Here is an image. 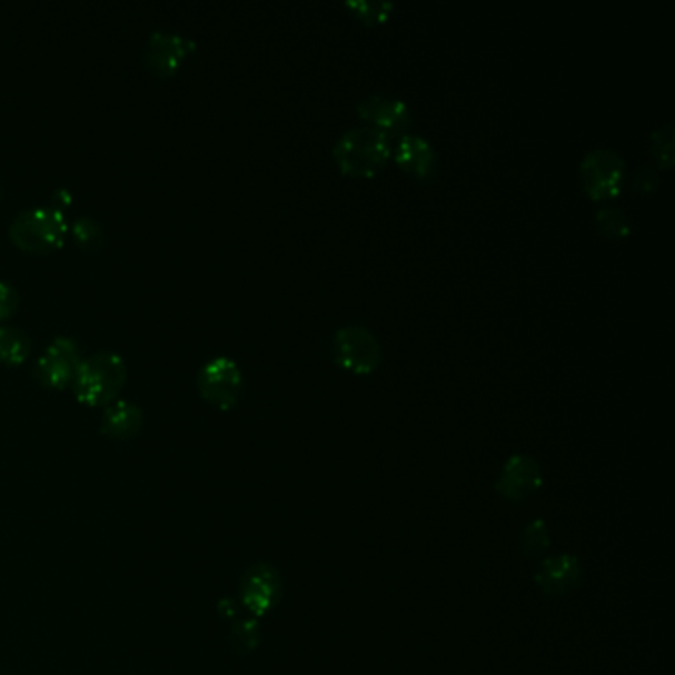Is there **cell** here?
Returning <instances> with one entry per match:
<instances>
[{
    "label": "cell",
    "instance_id": "obj_1",
    "mask_svg": "<svg viewBox=\"0 0 675 675\" xmlns=\"http://www.w3.org/2000/svg\"><path fill=\"white\" fill-rule=\"evenodd\" d=\"M390 155V136L370 126L347 129L334 145L335 162L351 177H375Z\"/></svg>",
    "mask_w": 675,
    "mask_h": 675
},
{
    "label": "cell",
    "instance_id": "obj_2",
    "mask_svg": "<svg viewBox=\"0 0 675 675\" xmlns=\"http://www.w3.org/2000/svg\"><path fill=\"white\" fill-rule=\"evenodd\" d=\"M126 359L119 353H93L78 365L72 380L73 393L86 405H109L126 385Z\"/></svg>",
    "mask_w": 675,
    "mask_h": 675
},
{
    "label": "cell",
    "instance_id": "obj_3",
    "mask_svg": "<svg viewBox=\"0 0 675 675\" xmlns=\"http://www.w3.org/2000/svg\"><path fill=\"white\" fill-rule=\"evenodd\" d=\"M70 225L66 212L52 207H30L10 220L9 236L27 252H50L63 242Z\"/></svg>",
    "mask_w": 675,
    "mask_h": 675
},
{
    "label": "cell",
    "instance_id": "obj_4",
    "mask_svg": "<svg viewBox=\"0 0 675 675\" xmlns=\"http://www.w3.org/2000/svg\"><path fill=\"white\" fill-rule=\"evenodd\" d=\"M580 185L590 199L613 200L621 195L626 182V162L611 147H595L583 157Z\"/></svg>",
    "mask_w": 675,
    "mask_h": 675
},
{
    "label": "cell",
    "instance_id": "obj_5",
    "mask_svg": "<svg viewBox=\"0 0 675 675\" xmlns=\"http://www.w3.org/2000/svg\"><path fill=\"white\" fill-rule=\"evenodd\" d=\"M334 355L343 369L357 375H369L383 363V345L369 327L359 324L343 325L334 335Z\"/></svg>",
    "mask_w": 675,
    "mask_h": 675
},
{
    "label": "cell",
    "instance_id": "obj_6",
    "mask_svg": "<svg viewBox=\"0 0 675 675\" xmlns=\"http://www.w3.org/2000/svg\"><path fill=\"white\" fill-rule=\"evenodd\" d=\"M197 387L208 403L228 410L240 400L244 375L240 365L232 357L218 355L207 360L197 375Z\"/></svg>",
    "mask_w": 675,
    "mask_h": 675
},
{
    "label": "cell",
    "instance_id": "obj_7",
    "mask_svg": "<svg viewBox=\"0 0 675 675\" xmlns=\"http://www.w3.org/2000/svg\"><path fill=\"white\" fill-rule=\"evenodd\" d=\"M81 359L80 343L68 335H60L40 353L34 375L46 387L63 388L72 383Z\"/></svg>",
    "mask_w": 675,
    "mask_h": 675
},
{
    "label": "cell",
    "instance_id": "obj_8",
    "mask_svg": "<svg viewBox=\"0 0 675 675\" xmlns=\"http://www.w3.org/2000/svg\"><path fill=\"white\" fill-rule=\"evenodd\" d=\"M357 116L367 126L380 129L387 136H395V133L405 136L406 131L413 126L410 106L397 96H388V93L365 96L357 103Z\"/></svg>",
    "mask_w": 675,
    "mask_h": 675
},
{
    "label": "cell",
    "instance_id": "obj_9",
    "mask_svg": "<svg viewBox=\"0 0 675 675\" xmlns=\"http://www.w3.org/2000/svg\"><path fill=\"white\" fill-rule=\"evenodd\" d=\"M240 598L250 613L260 618L281 598V576L268 563H256L240 578Z\"/></svg>",
    "mask_w": 675,
    "mask_h": 675
},
{
    "label": "cell",
    "instance_id": "obj_10",
    "mask_svg": "<svg viewBox=\"0 0 675 675\" xmlns=\"http://www.w3.org/2000/svg\"><path fill=\"white\" fill-rule=\"evenodd\" d=\"M197 42L192 38L172 32V30H153L143 48L145 66L157 76H171L177 72L182 58L195 50Z\"/></svg>",
    "mask_w": 675,
    "mask_h": 675
},
{
    "label": "cell",
    "instance_id": "obj_11",
    "mask_svg": "<svg viewBox=\"0 0 675 675\" xmlns=\"http://www.w3.org/2000/svg\"><path fill=\"white\" fill-rule=\"evenodd\" d=\"M543 486V471L539 461L527 454H515L507 459L497 477L496 489L499 496L509 502H525L539 492Z\"/></svg>",
    "mask_w": 675,
    "mask_h": 675
},
{
    "label": "cell",
    "instance_id": "obj_12",
    "mask_svg": "<svg viewBox=\"0 0 675 675\" xmlns=\"http://www.w3.org/2000/svg\"><path fill=\"white\" fill-rule=\"evenodd\" d=\"M533 578H535V585L539 586L545 595H567L573 588L580 585L583 567L575 555H555V557L540 560Z\"/></svg>",
    "mask_w": 675,
    "mask_h": 675
},
{
    "label": "cell",
    "instance_id": "obj_13",
    "mask_svg": "<svg viewBox=\"0 0 675 675\" xmlns=\"http://www.w3.org/2000/svg\"><path fill=\"white\" fill-rule=\"evenodd\" d=\"M393 157L403 171L418 180H430L438 169V153L433 143L423 136L405 133L398 137Z\"/></svg>",
    "mask_w": 675,
    "mask_h": 675
},
{
    "label": "cell",
    "instance_id": "obj_14",
    "mask_svg": "<svg viewBox=\"0 0 675 675\" xmlns=\"http://www.w3.org/2000/svg\"><path fill=\"white\" fill-rule=\"evenodd\" d=\"M143 426V408L133 403V400H123L116 398L109 403L101 415V433L116 438V440H127L133 438Z\"/></svg>",
    "mask_w": 675,
    "mask_h": 675
},
{
    "label": "cell",
    "instance_id": "obj_15",
    "mask_svg": "<svg viewBox=\"0 0 675 675\" xmlns=\"http://www.w3.org/2000/svg\"><path fill=\"white\" fill-rule=\"evenodd\" d=\"M32 339L17 325L0 324V360L7 365H19L30 357Z\"/></svg>",
    "mask_w": 675,
    "mask_h": 675
},
{
    "label": "cell",
    "instance_id": "obj_16",
    "mask_svg": "<svg viewBox=\"0 0 675 675\" xmlns=\"http://www.w3.org/2000/svg\"><path fill=\"white\" fill-rule=\"evenodd\" d=\"M596 230L608 238V240H622L628 238L632 232V220L626 210H622L616 205H603L596 208L595 212Z\"/></svg>",
    "mask_w": 675,
    "mask_h": 675
},
{
    "label": "cell",
    "instance_id": "obj_17",
    "mask_svg": "<svg viewBox=\"0 0 675 675\" xmlns=\"http://www.w3.org/2000/svg\"><path fill=\"white\" fill-rule=\"evenodd\" d=\"M343 7L367 27H377L387 22L395 10V4L388 0H347Z\"/></svg>",
    "mask_w": 675,
    "mask_h": 675
},
{
    "label": "cell",
    "instance_id": "obj_18",
    "mask_svg": "<svg viewBox=\"0 0 675 675\" xmlns=\"http://www.w3.org/2000/svg\"><path fill=\"white\" fill-rule=\"evenodd\" d=\"M73 240L86 250H98L106 242V230L101 226L100 220L91 215H80L73 218L70 226Z\"/></svg>",
    "mask_w": 675,
    "mask_h": 675
},
{
    "label": "cell",
    "instance_id": "obj_19",
    "mask_svg": "<svg viewBox=\"0 0 675 675\" xmlns=\"http://www.w3.org/2000/svg\"><path fill=\"white\" fill-rule=\"evenodd\" d=\"M674 121H667L664 126L657 127L649 136V153L654 155V159L662 169L674 167Z\"/></svg>",
    "mask_w": 675,
    "mask_h": 675
},
{
    "label": "cell",
    "instance_id": "obj_20",
    "mask_svg": "<svg viewBox=\"0 0 675 675\" xmlns=\"http://www.w3.org/2000/svg\"><path fill=\"white\" fill-rule=\"evenodd\" d=\"M260 642V626L256 621H242L235 624L230 632V646L236 654H250Z\"/></svg>",
    "mask_w": 675,
    "mask_h": 675
},
{
    "label": "cell",
    "instance_id": "obj_21",
    "mask_svg": "<svg viewBox=\"0 0 675 675\" xmlns=\"http://www.w3.org/2000/svg\"><path fill=\"white\" fill-rule=\"evenodd\" d=\"M522 549L529 555V557H535V555H539L543 550H547L549 547L550 537L549 533H547V527H545V523L537 519V522L529 523L522 533Z\"/></svg>",
    "mask_w": 675,
    "mask_h": 675
},
{
    "label": "cell",
    "instance_id": "obj_22",
    "mask_svg": "<svg viewBox=\"0 0 675 675\" xmlns=\"http://www.w3.org/2000/svg\"><path fill=\"white\" fill-rule=\"evenodd\" d=\"M659 175H657L656 169H652L648 165H642L638 167L634 175H632V189L639 192V195H649V192H654V190L659 187Z\"/></svg>",
    "mask_w": 675,
    "mask_h": 675
},
{
    "label": "cell",
    "instance_id": "obj_23",
    "mask_svg": "<svg viewBox=\"0 0 675 675\" xmlns=\"http://www.w3.org/2000/svg\"><path fill=\"white\" fill-rule=\"evenodd\" d=\"M20 294L7 279H0V321L19 309Z\"/></svg>",
    "mask_w": 675,
    "mask_h": 675
},
{
    "label": "cell",
    "instance_id": "obj_24",
    "mask_svg": "<svg viewBox=\"0 0 675 675\" xmlns=\"http://www.w3.org/2000/svg\"><path fill=\"white\" fill-rule=\"evenodd\" d=\"M72 202L73 192L68 189V187L56 189L54 192H52V197H50V205H52V208H56V210H60V212H63Z\"/></svg>",
    "mask_w": 675,
    "mask_h": 675
},
{
    "label": "cell",
    "instance_id": "obj_25",
    "mask_svg": "<svg viewBox=\"0 0 675 675\" xmlns=\"http://www.w3.org/2000/svg\"><path fill=\"white\" fill-rule=\"evenodd\" d=\"M0 199H2V185H0Z\"/></svg>",
    "mask_w": 675,
    "mask_h": 675
}]
</instances>
